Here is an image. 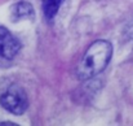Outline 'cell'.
<instances>
[{"label": "cell", "mask_w": 133, "mask_h": 126, "mask_svg": "<svg viewBox=\"0 0 133 126\" xmlns=\"http://www.w3.org/2000/svg\"><path fill=\"white\" fill-rule=\"evenodd\" d=\"M112 56V45L107 41H96L88 47L80 62L76 66V76L79 79L85 81L101 73Z\"/></svg>", "instance_id": "1"}, {"label": "cell", "mask_w": 133, "mask_h": 126, "mask_svg": "<svg viewBox=\"0 0 133 126\" xmlns=\"http://www.w3.org/2000/svg\"><path fill=\"white\" fill-rule=\"evenodd\" d=\"M0 104L8 112L19 116L26 112L29 107V100L23 88H21L19 86H12L1 95Z\"/></svg>", "instance_id": "2"}, {"label": "cell", "mask_w": 133, "mask_h": 126, "mask_svg": "<svg viewBox=\"0 0 133 126\" xmlns=\"http://www.w3.org/2000/svg\"><path fill=\"white\" fill-rule=\"evenodd\" d=\"M21 49V43L5 27L0 26V66H6L17 56Z\"/></svg>", "instance_id": "3"}, {"label": "cell", "mask_w": 133, "mask_h": 126, "mask_svg": "<svg viewBox=\"0 0 133 126\" xmlns=\"http://www.w3.org/2000/svg\"><path fill=\"white\" fill-rule=\"evenodd\" d=\"M62 1L63 0H42L44 16L48 21H52L54 18V16L57 14V12H58Z\"/></svg>", "instance_id": "4"}, {"label": "cell", "mask_w": 133, "mask_h": 126, "mask_svg": "<svg viewBox=\"0 0 133 126\" xmlns=\"http://www.w3.org/2000/svg\"><path fill=\"white\" fill-rule=\"evenodd\" d=\"M32 16H34V10L29 3H18L14 7V17L16 18H29Z\"/></svg>", "instance_id": "5"}, {"label": "cell", "mask_w": 133, "mask_h": 126, "mask_svg": "<svg viewBox=\"0 0 133 126\" xmlns=\"http://www.w3.org/2000/svg\"><path fill=\"white\" fill-rule=\"evenodd\" d=\"M127 35H128V38L133 39V21L129 24V26L127 27Z\"/></svg>", "instance_id": "6"}]
</instances>
